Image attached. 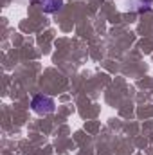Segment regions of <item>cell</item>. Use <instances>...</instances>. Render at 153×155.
<instances>
[{"instance_id": "obj_1", "label": "cell", "mask_w": 153, "mask_h": 155, "mask_svg": "<svg viewBox=\"0 0 153 155\" xmlns=\"http://www.w3.org/2000/svg\"><path fill=\"white\" fill-rule=\"evenodd\" d=\"M33 110L40 114V116H45V114H50L54 110V101L49 97V96H36L33 99Z\"/></svg>"}]
</instances>
